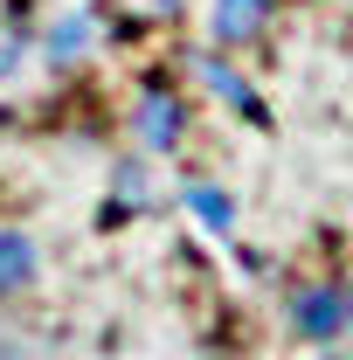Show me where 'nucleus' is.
Returning <instances> with one entry per match:
<instances>
[{
  "mask_svg": "<svg viewBox=\"0 0 353 360\" xmlns=\"http://www.w3.org/2000/svg\"><path fill=\"white\" fill-rule=\"evenodd\" d=\"M284 312H291V326H298L305 340H340L347 319H353V298L340 284H298V291L284 298Z\"/></svg>",
  "mask_w": 353,
  "mask_h": 360,
  "instance_id": "obj_1",
  "label": "nucleus"
},
{
  "mask_svg": "<svg viewBox=\"0 0 353 360\" xmlns=\"http://www.w3.org/2000/svg\"><path fill=\"white\" fill-rule=\"evenodd\" d=\"M35 277H42V250H35V236H28V229H0V298L35 291Z\"/></svg>",
  "mask_w": 353,
  "mask_h": 360,
  "instance_id": "obj_2",
  "label": "nucleus"
},
{
  "mask_svg": "<svg viewBox=\"0 0 353 360\" xmlns=\"http://www.w3.org/2000/svg\"><path fill=\"white\" fill-rule=\"evenodd\" d=\"M132 125H139V146H146V153H167L187 118H180L174 90H146V97H139V111H132Z\"/></svg>",
  "mask_w": 353,
  "mask_h": 360,
  "instance_id": "obj_3",
  "label": "nucleus"
},
{
  "mask_svg": "<svg viewBox=\"0 0 353 360\" xmlns=\"http://www.w3.org/2000/svg\"><path fill=\"white\" fill-rule=\"evenodd\" d=\"M270 21V0H215V42L222 49H243L257 42Z\"/></svg>",
  "mask_w": 353,
  "mask_h": 360,
  "instance_id": "obj_4",
  "label": "nucleus"
},
{
  "mask_svg": "<svg viewBox=\"0 0 353 360\" xmlns=\"http://www.w3.org/2000/svg\"><path fill=\"white\" fill-rule=\"evenodd\" d=\"M84 49H90V21H84V14H70V21L49 28V56H56V63H77Z\"/></svg>",
  "mask_w": 353,
  "mask_h": 360,
  "instance_id": "obj_5",
  "label": "nucleus"
},
{
  "mask_svg": "<svg viewBox=\"0 0 353 360\" xmlns=\"http://www.w3.org/2000/svg\"><path fill=\"white\" fill-rule=\"evenodd\" d=\"M194 70H201V84L215 90V97H229V104H243V111H250V84H243V77H236V70H222L215 56H201V63H194Z\"/></svg>",
  "mask_w": 353,
  "mask_h": 360,
  "instance_id": "obj_6",
  "label": "nucleus"
},
{
  "mask_svg": "<svg viewBox=\"0 0 353 360\" xmlns=\"http://www.w3.org/2000/svg\"><path fill=\"white\" fill-rule=\"evenodd\" d=\"M187 208H194V215H201L208 229H229V222H236L229 194H215V187H187Z\"/></svg>",
  "mask_w": 353,
  "mask_h": 360,
  "instance_id": "obj_7",
  "label": "nucleus"
},
{
  "mask_svg": "<svg viewBox=\"0 0 353 360\" xmlns=\"http://www.w3.org/2000/svg\"><path fill=\"white\" fill-rule=\"evenodd\" d=\"M111 7H118L125 21H139V28H153V21H167V14H174L180 0H111Z\"/></svg>",
  "mask_w": 353,
  "mask_h": 360,
  "instance_id": "obj_8",
  "label": "nucleus"
},
{
  "mask_svg": "<svg viewBox=\"0 0 353 360\" xmlns=\"http://www.w3.org/2000/svg\"><path fill=\"white\" fill-rule=\"evenodd\" d=\"M21 49H28V35H21V21L14 14H0V77L21 63Z\"/></svg>",
  "mask_w": 353,
  "mask_h": 360,
  "instance_id": "obj_9",
  "label": "nucleus"
}]
</instances>
